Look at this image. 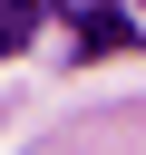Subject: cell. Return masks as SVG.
<instances>
[{"instance_id":"obj_2","label":"cell","mask_w":146,"mask_h":155,"mask_svg":"<svg viewBox=\"0 0 146 155\" xmlns=\"http://www.w3.org/2000/svg\"><path fill=\"white\" fill-rule=\"evenodd\" d=\"M29 29H39V0H0V58L29 48Z\"/></svg>"},{"instance_id":"obj_1","label":"cell","mask_w":146,"mask_h":155,"mask_svg":"<svg viewBox=\"0 0 146 155\" xmlns=\"http://www.w3.org/2000/svg\"><path fill=\"white\" fill-rule=\"evenodd\" d=\"M78 48H88V58H107V48H127V19H107V10H88V19H78Z\"/></svg>"}]
</instances>
